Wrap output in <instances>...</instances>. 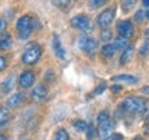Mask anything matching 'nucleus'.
<instances>
[{
  "instance_id": "nucleus-1",
  "label": "nucleus",
  "mask_w": 149,
  "mask_h": 140,
  "mask_svg": "<svg viewBox=\"0 0 149 140\" xmlns=\"http://www.w3.org/2000/svg\"><path fill=\"white\" fill-rule=\"evenodd\" d=\"M120 110L124 114H139L146 117L149 114V103L138 97H127L122 103Z\"/></svg>"
},
{
  "instance_id": "nucleus-2",
  "label": "nucleus",
  "mask_w": 149,
  "mask_h": 140,
  "mask_svg": "<svg viewBox=\"0 0 149 140\" xmlns=\"http://www.w3.org/2000/svg\"><path fill=\"white\" fill-rule=\"evenodd\" d=\"M33 20L29 15H22L18 21H17V31H18V36L19 39H28L33 32Z\"/></svg>"
},
{
  "instance_id": "nucleus-3",
  "label": "nucleus",
  "mask_w": 149,
  "mask_h": 140,
  "mask_svg": "<svg viewBox=\"0 0 149 140\" xmlns=\"http://www.w3.org/2000/svg\"><path fill=\"white\" fill-rule=\"evenodd\" d=\"M42 57V49L39 44H31L22 54V63L25 65H35Z\"/></svg>"
},
{
  "instance_id": "nucleus-4",
  "label": "nucleus",
  "mask_w": 149,
  "mask_h": 140,
  "mask_svg": "<svg viewBox=\"0 0 149 140\" xmlns=\"http://www.w3.org/2000/svg\"><path fill=\"white\" fill-rule=\"evenodd\" d=\"M115 15H116V8L115 7L104 10L97 18V25L102 28V29H107V28L111 27L112 22L115 21Z\"/></svg>"
},
{
  "instance_id": "nucleus-5",
  "label": "nucleus",
  "mask_w": 149,
  "mask_h": 140,
  "mask_svg": "<svg viewBox=\"0 0 149 140\" xmlns=\"http://www.w3.org/2000/svg\"><path fill=\"white\" fill-rule=\"evenodd\" d=\"M79 47L84 54L93 56L98 49V42L94 38H90V36H81L79 39Z\"/></svg>"
},
{
  "instance_id": "nucleus-6",
  "label": "nucleus",
  "mask_w": 149,
  "mask_h": 140,
  "mask_svg": "<svg viewBox=\"0 0 149 140\" xmlns=\"http://www.w3.org/2000/svg\"><path fill=\"white\" fill-rule=\"evenodd\" d=\"M70 24H72V27L79 29V31H88V28L91 25V20L90 17L86 15V14H79V15H74L70 20Z\"/></svg>"
},
{
  "instance_id": "nucleus-7",
  "label": "nucleus",
  "mask_w": 149,
  "mask_h": 140,
  "mask_svg": "<svg viewBox=\"0 0 149 140\" xmlns=\"http://www.w3.org/2000/svg\"><path fill=\"white\" fill-rule=\"evenodd\" d=\"M117 32L120 35V38L130 39L134 36V25L130 21H119L117 22Z\"/></svg>"
},
{
  "instance_id": "nucleus-8",
  "label": "nucleus",
  "mask_w": 149,
  "mask_h": 140,
  "mask_svg": "<svg viewBox=\"0 0 149 140\" xmlns=\"http://www.w3.org/2000/svg\"><path fill=\"white\" fill-rule=\"evenodd\" d=\"M113 129H115V124L112 121L100 124L98 125V137L101 140H107L111 135H113Z\"/></svg>"
},
{
  "instance_id": "nucleus-9",
  "label": "nucleus",
  "mask_w": 149,
  "mask_h": 140,
  "mask_svg": "<svg viewBox=\"0 0 149 140\" xmlns=\"http://www.w3.org/2000/svg\"><path fill=\"white\" fill-rule=\"evenodd\" d=\"M47 96H48V89L44 86V85H37L32 90V94H31V97H32V100L35 103L46 101Z\"/></svg>"
},
{
  "instance_id": "nucleus-10",
  "label": "nucleus",
  "mask_w": 149,
  "mask_h": 140,
  "mask_svg": "<svg viewBox=\"0 0 149 140\" xmlns=\"http://www.w3.org/2000/svg\"><path fill=\"white\" fill-rule=\"evenodd\" d=\"M33 83H35V74L32 71L22 72L21 76H19V86L24 87V89H28V87L33 86Z\"/></svg>"
},
{
  "instance_id": "nucleus-11",
  "label": "nucleus",
  "mask_w": 149,
  "mask_h": 140,
  "mask_svg": "<svg viewBox=\"0 0 149 140\" xmlns=\"http://www.w3.org/2000/svg\"><path fill=\"white\" fill-rule=\"evenodd\" d=\"M113 82H119V83H127V85H137L139 79L134 75H128V74H122V75H116L112 78Z\"/></svg>"
},
{
  "instance_id": "nucleus-12",
  "label": "nucleus",
  "mask_w": 149,
  "mask_h": 140,
  "mask_svg": "<svg viewBox=\"0 0 149 140\" xmlns=\"http://www.w3.org/2000/svg\"><path fill=\"white\" fill-rule=\"evenodd\" d=\"M24 98H25L24 93H14V94H13V96L7 100V107L11 108V110L18 108L22 103H24Z\"/></svg>"
},
{
  "instance_id": "nucleus-13",
  "label": "nucleus",
  "mask_w": 149,
  "mask_h": 140,
  "mask_svg": "<svg viewBox=\"0 0 149 140\" xmlns=\"http://www.w3.org/2000/svg\"><path fill=\"white\" fill-rule=\"evenodd\" d=\"M53 47H54V51L57 54V57L61 60H64L66 57V53H65V49L62 47V43H61V40H59L58 36H54L53 39Z\"/></svg>"
},
{
  "instance_id": "nucleus-14",
  "label": "nucleus",
  "mask_w": 149,
  "mask_h": 140,
  "mask_svg": "<svg viewBox=\"0 0 149 140\" xmlns=\"http://www.w3.org/2000/svg\"><path fill=\"white\" fill-rule=\"evenodd\" d=\"M133 56H134V47L133 46H127V47L123 50V54H122V57H120V65L128 64L131 61V58H133Z\"/></svg>"
},
{
  "instance_id": "nucleus-15",
  "label": "nucleus",
  "mask_w": 149,
  "mask_h": 140,
  "mask_svg": "<svg viewBox=\"0 0 149 140\" xmlns=\"http://www.w3.org/2000/svg\"><path fill=\"white\" fill-rule=\"evenodd\" d=\"M14 86H15V78H14V75H10L4 82H3V83H1V92L8 93V92L13 90V87Z\"/></svg>"
},
{
  "instance_id": "nucleus-16",
  "label": "nucleus",
  "mask_w": 149,
  "mask_h": 140,
  "mask_svg": "<svg viewBox=\"0 0 149 140\" xmlns=\"http://www.w3.org/2000/svg\"><path fill=\"white\" fill-rule=\"evenodd\" d=\"M116 51H117L116 47H115L113 44H111V43H107L104 47H102V50H101L102 56H104L105 58H112V57H115Z\"/></svg>"
},
{
  "instance_id": "nucleus-17",
  "label": "nucleus",
  "mask_w": 149,
  "mask_h": 140,
  "mask_svg": "<svg viewBox=\"0 0 149 140\" xmlns=\"http://www.w3.org/2000/svg\"><path fill=\"white\" fill-rule=\"evenodd\" d=\"M73 128L76 129V132H79V133H86L87 132V128H88V125L86 121H81V119H76L73 122Z\"/></svg>"
},
{
  "instance_id": "nucleus-18",
  "label": "nucleus",
  "mask_w": 149,
  "mask_h": 140,
  "mask_svg": "<svg viewBox=\"0 0 149 140\" xmlns=\"http://www.w3.org/2000/svg\"><path fill=\"white\" fill-rule=\"evenodd\" d=\"M11 46H13V39L10 35H4L0 39V49L1 50H10Z\"/></svg>"
},
{
  "instance_id": "nucleus-19",
  "label": "nucleus",
  "mask_w": 149,
  "mask_h": 140,
  "mask_svg": "<svg viewBox=\"0 0 149 140\" xmlns=\"http://www.w3.org/2000/svg\"><path fill=\"white\" fill-rule=\"evenodd\" d=\"M10 121V111L4 107H0V126H4Z\"/></svg>"
},
{
  "instance_id": "nucleus-20",
  "label": "nucleus",
  "mask_w": 149,
  "mask_h": 140,
  "mask_svg": "<svg viewBox=\"0 0 149 140\" xmlns=\"http://www.w3.org/2000/svg\"><path fill=\"white\" fill-rule=\"evenodd\" d=\"M112 36H113V32H112L109 28H107V29H102V32H101V35H100V38H101V40L104 42V43L107 44V43H109L112 40Z\"/></svg>"
},
{
  "instance_id": "nucleus-21",
  "label": "nucleus",
  "mask_w": 149,
  "mask_h": 140,
  "mask_svg": "<svg viewBox=\"0 0 149 140\" xmlns=\"http://www.w3.org/2000/svg\"><path fill=\"white\" fill-rule=\"evenodd\" d=\"M135 4H137V0H122V10L124 13H128L135 7Z\"/></svg>"
},
{
  "instance_id": "nucleus-22",
  "label": "nucleus",
  "mask_w": 149,
  "mask_h": 140,
  "mask_svg": "<svg viewBox=\"0 0 149 140\" xmlns=\"http://www.w3.org/2000/svg\"><path fill=\"white\" fill-rule=\"evenodd\" d=\"M113 46L116 47V50L119 51V50H124V49L128 46L127 43V39H124V38H116V40H115V43H113Z\"/></svg>"
},
{
  "instance_id": "nucleus-23",
  "label": "nucleus",
  "mask_w": 149,
  "mask_h": 140,
  "mask_svg": "<svg viewBox=\"0 0 149 140\" xmlns=\"http://www.w3.org/2000/svg\"><path fill=\"white\" fill-rule=\"evenodd\" d=\"M54 140H69V135H68V132L65 129H59L55 132Z\"/></svg>"
},
{
  "instance_id": "nucleus-24",
  "label": "nucleus",
  "mask_w": 149,
  "mask_h": 140,
  "mask_svg": "<svg viewBox=\"0 0 149 140\" xmlns=\"http://www.w3.org/2000/svg\"><path fill=\"white\" fill-rule=\"evenodd\" d=\"M107 121H111V115L107 113V111H102V113L98 114V117H97V124H104V122H107Z\"/></svg>"
},
{
  "instance_id": "nucleus-25",
  "label": "nucleus",
  "mask_w": 149,
  "mask_h": 140,
  "mask_svg": "<svg viewBox=\"0 0 149 140\" xmlns=\"http://www.w3.org/2000/svg\"><path fill=\"white\" fill-rule=\"evenodd\" d=\"M108 0H91L90 6L93 8H98V7H102L104 4H107Z\"/></svg>"
},
{
  "instance_id": "nucleus-26",
  "label": "nucleus",
  "mask_w": 149,
  "mask_h": 140,
  "mask_svg": "<svg viewBox=\"0 0 149 140\" xmlns=\"http://www.w3.org/2000/svg\"><path fill=\"white\" fill-rule=\"evenodd\" d=\"M54 3H55V6H58V7H61V8H65L66 6H69L70 0H55Z\"/></svg>"
},
{
  "instance_id": "nucleus-27",
  "label": "nucleus",
  "mask_w": 149,
  "mask_h": 140,
  "mask_svg": "<svg viewBox=\"0 0 149 140\" xmlns=\"http://www.w3.org/2000/svg\"><path fill=\"white\" fill-rule=\"evenodd\" d=\"M145 20V11L144 10H139L137 14H135V21L137 22H142Z\"/></svg>"
},
{
  "instance_id": "nucleus-28",
  "label": "nucleus",
  "mask_w": 149,
  "mask_h": 140,
  "mask_svg": "<svg viewBox=\"0 0 149 140\" xmlns=\"http://www.w3.org/2000/svg\"><path fill=\"white\" fill-rule=\"evenodd\" d=\"M148 53H149V43H144V46L139 50V54L145 57V56H148Z\"/></svg>"
},
{
  "instance_id": "nucleus-29",
  "label": "nucleus",
  "mask_w": 149,
  "mask_h": 140,
  "mask_svg": "<svg viewBox=\"0 0 149 140\" xmlns=\"http://www.w3.org/2000/svg\"><path fill=\"white\" fill-rule=\"evenodd\" d=\"M6 68H7V60L4 57H0V72H3Z\"/></svg>"
},
{
  "instance_id": "nucleus-30",
  "label": "nucleus",
  "mask_w": 149,
  "mask_h": 140,
  "mask_svg": "<svg viewBox=\"0 0 149 140\" xmlns=\"http://www.w3.org/2000/svg\"><path fill=\"white\" fill-rule=\"evenodd\" d=\"M107 140H123V136L119 135V133H113V135H111Z\"/></svg>"
},
{
  "instance_id": "nucleus-31",
  "label": "nucleus",
  "mask_w": 149,
  "mask_h": 140,
  "mask_svg": "<svg viewBox=\"0 0 149 140\" xmlns=\"http://www.w3.org/2000/svg\"><path fill=\"white\" fill-rule=\"evenodd\" d=\"M6 28H7V22H6L4 20H0V33L4 32Z\"/></svg>"
},
{
  "instance_id": "nucleus-32",
  "label": "nucleus",
  "mask_w": 149,
  "mask_h": 140,
  "mask_svg": "<svg viewBox=\"0 0 149 140\" xmlns=\"http://www.w3.org/2000/svg\"><path fill=\"white\" fill-rule=\"evenodd\" d=\"M87 136L88 137L94 136V128H93V125H88V128H87Z\"/></svg>"
},
{
  "instance_id": "nucleus-33",
  "label": "nucleus",
  "mask_w": 149,
  "mask_h": 140,
  "mask_svg": "<svg viewBox=\"0 0 149 140\" xmlns=\"http://www.w3.org/2000/svg\"><path fill=\"white\" fill-rule=\"evenodd\" d=\"M112 92L113 93H119V92H122V86H119V85H115V86H112Z\"/></svg>"
},
{
  "instance_id": "nucleus-34",
  "label": "nucleus",
  "mask_w": 149,
  "mask_h": 140,
  "mask_svg": "<svg viewBox=\"0 0 149 140\" xmlns=\"http://www.w3.org/2000/svg\"><path fill=\"white\" fill-rule=\"evenodd\" d=\"M104 90H105V85L102 83V85H100V87H98V89L95 90V94H100V93H102Z\"/></svg>"
},
{
  "instance_id": "nucleus-35",
  "label": "nucleus",
  "mask_w": 149,
  "mask_h": 140,
  "mask_svg": "<svg viewBox=\"0 0 149 140\" xmlns=\"http://www.w3.org/2000/svg\"><path fill=\"white\" fill-rule=\"evenodd\" d=\"M145 18H146V20H149V6H148V8L145 10Z\"/></svg>"
},
{
  "instance_id": "nucleus-36",
  "label": "nucleus",
  "mask_w": 149,
  "mask_h": 140,
  "mask_svg": "<svg viewBox=\"0 0 149 140\" xmlns=\"http://www.w3.org/2000/svg\"><path fill=\"white\" fill-rule=\"evenodd\" d=\"M145 38H146V40H149V28L145 31Z\"/></svg>"
},
{
  "instance_id": "nucleus-37",
  "label": "nucleus",
  "mask_w": 149,
  "mask_h": 140,
  "mask_svg": "<svg viewBox=\"0 0 149 140\" xmlns=\"http://www.w3.org/2000/svg\"><path fill=\"white\" fill-rule=\"evenodd\" d=\"M134 140H142V137H141V136H137V137H134Z\"/></svg>"
},
{
  "instance_id": "nucleus-38",
  "label": "nucleus",
  "mask_w": 149,
  "mask_h": 140,
  "mask_svg": "<svg viewBox=\"0 0 149 140\" xmlns=\"http://www.w3.org/2000/svg\"><path fill=\"white\" fill-rule=\"evenodd\" d=\"M0 140H8V139H7L6 136H0Z\"/></svg>"
},
{
  "instance_id": "nucleus-39",
  "label": "nucleus",
  "mask_w": 149,
  "mask_h": 140,
  "mask_svg": "<svg viewBox=\"0 0 149 140\" xmlns=\"http://www.w3.org/2000/svg\"><path fill=\"white\" fill-rule=\"evenodd\" d=\"M144 4L145 6H149V0H144Z\"/></svg>"
}]
</instances>
